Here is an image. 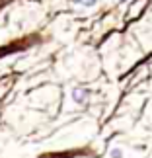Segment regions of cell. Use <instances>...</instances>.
Here are the masks:
<instances>
[{
	"instance_id": "2",
	"label": "cell",
	"mask_w": 152,
	"mask_h": 158,
	"mask_svg": "<svg viewBox=\"0 0 152 158\" xmlns=\"http://www.w3.org/2000/svg\"><path fill=\"white\" fill-rule=\"evenodd\" d=\"M123 156H125V154H123V150L117 148V147L111 148V152H109V158H123Z\"/></svg>"
},
{
	"instance_id": "1",
	"label": "cell",
	"mask_w": 152,
	"mask_h": 158,
	"mask_svg": "<svg viewBox=\"0 0 152 158\" xmlns=\"http://www.w3.org/2000/svg\"><path fill=\"white\" fill-rule=\"evenodd\" d=\"M88 96H90V90H86V88H74L72 90V100L76 104H84L88 100Z\"/></svg>"
},
{
	"instance_id": "3",
	"label": "cell",
	"mask_w": 152,
	"mask_h": 158,
	"mask_svg": "<svg viewBox=\"0 0 152 158\" xmlns=\"http://www.w3.org/2000/svg\"><path fill=\"white\" fill-rule=\"evenodd\" d=\"M78 4H82L84 8H92V6H96L98 4V0H76Z\"/></svg>"
},
{
	"instance_id": "4",
	"label": "cell",
	"mask_w": 152,
	"mask_h": 158,
	"mask_svg": "<svg viewBox=\"0 0 152 158\" xmlns=\"http://www.w3.org/2000/svg\"><path fill=\"white\" fill-rule=\"evenodd\" d=\"M117 2H121V4H123V2H127V0H117Z\"/></svg>"
}]
</instances>
